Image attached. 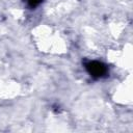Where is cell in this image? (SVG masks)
Listing matches in <instances>:
<instances>
[{
  "mask_svg": "<svg viewBox=\"0 0 133 133\" xmlns=\"http://www.w3.org/2000/svg\"><path fill=\"white\" fill-rule=\"evenodd\" d=\"M85 69L86 71L88 72V74L94 77V78H101V77H104L105 75H107L108 73V70H107V66L100 62V61H97V60H91V61H88L86 62L85 64Z\"/></svg>",
  "mask_w": 133,
  "mask_h": 133,
  "instance_id": "1",
  "label": "cell"
},
{
  "mask_svg": "<svg viewBox=\"0 0 133 133\" xmlns=\"http://www.w3.org/2000/svg\"><path fill=\"white\" fill-rule=\"evenodd\" d=\"M44 0H26V3L27 5L30 7V8H35L37 7Z\"/></svg>",
  "mask_w": 133,
  "mask_h": 133,
  "instance_id": "2",
  "label": "cell"
}]
</instances>
